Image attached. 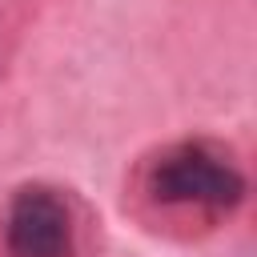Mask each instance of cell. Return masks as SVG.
<instances>
[{
	"mask_svg": "<svg viewBox=\"0 0 257 257\" xmlns=\"http://www.w3.org/2000/svg\"><path fill=\"white\" fill-rule=\"evenodd\" d=\"M149 193L161 205H189L209 213H229L245 197V177L209 145H177L169 149L153 173Z\"/></svg>",
	"mask_w": 257,
	"mask_h": 257,
	"instance_id": "obj_1",
	"label": "cell"
},
{
	"mask_svg": "<svg viewBox=\"0 0 257 257\" xmlns=\"http://www.w3.org/2000/svg\"><path fill=\"white\" fill-rule=\"evenodd\" d=\"M4 245L12 257H72L68 205L44 185L20 189L8 205Z\"/></svg>",
	"mask_w": 257,
	"mask_h": 257,
	"instance_id": "obj_2",
	"label": "cell"
}]
</instances>
